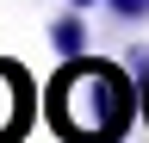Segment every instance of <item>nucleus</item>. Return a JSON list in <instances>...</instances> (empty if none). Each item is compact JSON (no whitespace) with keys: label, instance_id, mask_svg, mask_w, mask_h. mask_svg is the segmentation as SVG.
Here are the masks:
<instances>
[{"label":"nucleus","instance_id":"nucleus-1","mask_svg":"<svg viewBox=\"0 0 149 143\" xmlns=\"http://www.w3.org/2000/svg\"><path fill=\"white\" fill-rule=\"evenodd\" d=\"M143 118V87L124 62L106 56H62V68L44 87V124L62 143H124Z\"/></svg>","mask_w":149,"mask_h":143},{"label":"nucleus","instance_id":"nucleus-2","mask_svg":"<svg viewBox=\"0 0 149 143\" xmlns=\"http://www.w3.org/2000/svg\"><path fill=\"white\" fill-rule=\"evenodd\" d=\"M31 112H37L31 75H25L13 56H0V143H19V137H25V131H31Z\"/></svg>","mask_w":149,"mask_h":143},{"label":"nucleus","instance_id":"nucleus-3","mask_svg":"<svg viewBox=\"0 0 149 143\" xmlns=\"http://www.w3.org/2000/svg\"><path fill=\"white\" fill-rule=\"evenodd\" d=\"M50 50L56 56H87V13L81 6H68V13L50 19Z\"/></svg>","mask_w":149,"mask_h":143},{"label":"nucleus","instance_id":"nucleus-4","mask_svg":"<svg viewBox=\"0 0 149 143\" xmlns=\"http://www.w3.org/2000/svg\"><path fill=\"white\" fill-rule=\"evenodd\" d=\"M106 6H112L118 25H143V19H149V0H106Z\"/></svg>","mask_w":149,"mask_h":143},{"label":"nucleus","instance_id":"nucleus-5","mask_svg":"<svg viewBox=\"0 0 149 143\" xmlns=\"http://www.w3.org/2000/svg\"><path fill=\"white\" fill-rule=\"evenodd\" d=\"M124 68H130V75H149V50L130 44V50H124Z\"/></svg>","mask_w":149,"mask_h":143},{"label":"nucleus","instance_id":"nucleus-6","mask_svg":"<svg viewBox=\"0 0 149 143\" xmlns=\"http://www.w3.org/2000/svg\"><path fill=\"white\" fill-rule=\"evenodd\" d=\"M137 87H143V124H149V75H137Z\"/></svg>","mask_w":149,"mask_h":143},{"label":"nucleus","instance_id":"nucleus-7","mask_svg":"<svg viewBox=\"0 0 149 143\" xmlns=\"http://www.w3.org/2000/svg\"><path fill=\"white\" fill-rule=\"evenodd\" d=\"M68 6H81V13H87V6H100V0H68Z\"/></svg>","mask_w":149,"mask_h":143}]
</instances>
